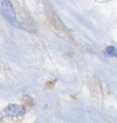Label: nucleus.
I'll use <instances>...</instances> for the list:
<instances>
[{"mask_svg":"<svg viewBox=\"0 0 117 123\" xmlns=\"http://www.w3.org/2000/svg\"><path fill=\"white\" fill-rule=\"evenodd\" d=\"M5 113L7 116H10L13 118H19L25 114V109L23 107L17 104H11L5 109Z\"/></svg>","mask_w":117,"mask_h":123,"instance_id":"obj_2","label":"nucleus"},{"mask_svg":"<svg viewBox=\"0 0 117 123\" xmlns=\"http://www.w3.org/2000/svg\"><path fill=\"white\" fill-rule=\"evenodd\" d=\"M104 54L109 57H117V49L113 46H108L104 50Z\"/></svg>","mask_w":117,"mask_h":123,"instance_id":"obj_3","label":"nucleus"},{"mask_svg":"<svg viewBox=\"0 0 117 123\" xmlns=\"http://www.w3.org/2000/svg\"><path fill=\"white\" fill-rule=\"evenodd\" d=\"M0 12L2 16L12 25L17 24L16 11L11 4L10 0H0Z\"/></svg>","mask_w":117,"mask_h":123,"instance_id":"obj_1","label":"nucleus"}]
</instances>
